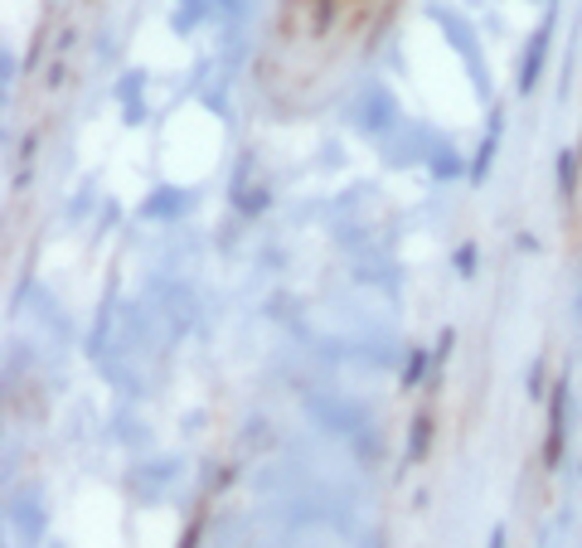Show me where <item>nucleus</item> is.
Here are the masks:
<instances>
[{"label":"nucleus","mask_w":582,"mask_h":548,"mask_svg":"<svg viewBox=\"0 0 582 548\" xmlns=\"http://www.w3.org/2000/svg\"><path fill=\"white\" fill-rule=\"evenodd\" d=\"M393 122H398V102H393L383 88L364 92L359 107H355V127L369 131V137H383V131H393Z\"/></svg>","instance_id":"1"},{"label":"nucleus","mask_w":582,"mask_h":548,"mask_svg":"<svg viewBox=\"0 0 582 548\" xmlns=\"http://www.w3.org/2000/svg\"><path fill=\"white\" fill-rule=\"evenodd\" d=\"M564 442H568V384H558L554 408H548V447H544L548 467H558V461H564Z\"/></svg>","instance_id":"2"},{"label":"nucleus","mask_w":582,"mask_h":548,"mask_svg":"<svg viewBox=\"0 0 582 548\" xmlns=\"http://www.w3.org/2000/svg\"><path fill=\"white\" fill-rule=\"evenodd\" d=\"M544 59H548V25L539 29L534 39H529V54H524V64H519V92H529L539 82V68H544Z\"/></svg>","instance_id":"3"},{"label":"nucleus","mask_w":582,"mask_h":548,"mask_svg":"<svg viewBox=\"0 0 582 548\" xmlns=\"http://www.w3.org/2000/svg\"><path fill=\"white\" fill-rule=\"evenodd\" d=\"M558 184H564V200L578 190V156H573V151H564V156H558Z\"/></svg>","instance_id":"4"},{"label":"nucleus","mask_w":582,"mask_h":548,"mask_svg":"<svg viewBox=\"0 0 582 548\" xmlns=\"http://www.w3.org/2000/svg\"><path fill=\"white\" fill-rule=\"evenodd\" d=\"M146 214H151V219H170V214H180V194H175V190H161V200L146 204Z\"/></svg>","instance_id":"5"},{"label":"nucleus","mask_w":582,"mask_h":548,"mask_svg":"<svg viewBox=\"0 0 582 548\" xmlns=\"http://www.w3.org/2000/svg\"><path fill=\"white\" fill-rule=\"evenodd\" d=\"M432 170H436V175H456V170H461V165H456V151H452V146H446V151H436Z\"/></svg>","instance_id":"6"},{"label":"nucleus","mask_w":582,"mask_h":548,"mask_svg":"<svg viewBox=\"0 0 582 548\" xmlns=\"http://www.w3.org/2000/svg\"><path fill=\"white\" fill-rule=\"evenodd\" d=\"M422 369H428V355H422V349H418V355L408 359V369H403V379H408V388H413V384H418V379H422Z\"/></svg>","instance_id":"7"},{"label":"nucleus","mask_w":582,"mask_h":548,"mask_svg":"<svg viewBox=\"0 0 582 548\" xmlns=\"http://www.w3.org/2000/svg\"><path fill=\"white\" fill-rule=\"evenodd\" d=\"M428 437H432V422H418V432H413V457L428 451Z\"/></svg>","instance_id":"8"},{"label":"nucleus","mask_w":582,"mask_h":548,"mask_svg":"<svg viewBox=\"0 0 582 548\" xmlns=\"http://www.w3.org/2000/svg\"><path fill=\"white\" fill-rule=\"evenodd\" d=\"M330 15H336V0H316V25H326Z\"/></svg>","instance_id":"9"},{"label":"nucleus","mask_w":582,"mask_h":548,"mask_svg":"<svg viewBox=\"0 0 582 548\" xmlns=\"http://www.w3.org/2000/svg\"><path fill=\"white\" fill-rule=\"evenodd\" d=\"M491 548H505V534H501V530H495V539H491Z\"/></svg>","instance_id":"10"}]
</instances>
